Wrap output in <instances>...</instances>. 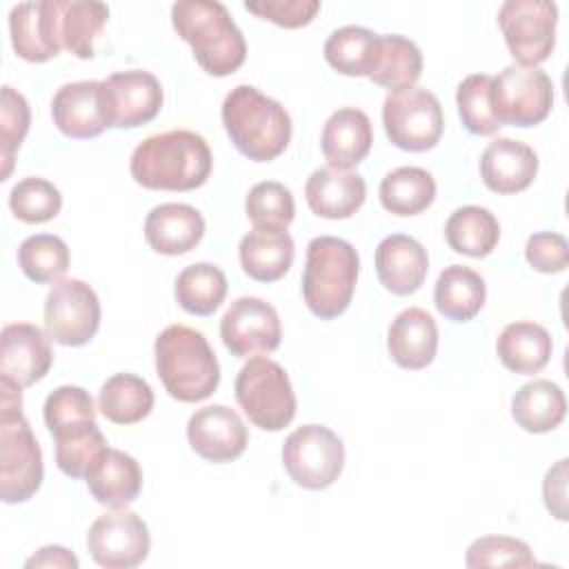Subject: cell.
<instances>
[{
    "mask_svg": "<svg viewBox=\"0 0 569 569\" xmlns=\"http://www.w3.org/2000/svg\"><path fill=\"white\" fill-rule=\"evenodd\" d=\"M465 565L480 567H533L536 558L527 542L509 536H482L467 549Z\"/></svg>",
    "mask_w": 569,
    "mask_h": 569,
    "instance_id": "obj_44",
    "label": "cell"
},
{
    "mask_svg": "<svg viewBox=\"0 0 569 569\" xmlns=\"http://www.w3.org/2000/svg\"><path fill=\"white\" fill-rule=\"evenodd\" d=\"M445 238L456 253L485 258L496 249L500 240V224L489 209L467 204L449 216L445 224Z\"/></svg>",
    "mask_w": 569,
    "mask_h": 569,
    "instance_id": "obj_34",
    "label": "cell"
},
{
    "mask_svg": "<svg viewBox=\"0 0 569 569\" xmlns=\"http://www.w3.org/2000/svg\"><path fill=\"white\" fill-rule=\"evenodd\" d=\"M487 287L480 273L465 264H449L436 280L433 289V305L436 309L453 320L467 322L480 313L485 307Z\"/></svg>",
    "mask_w": 569,
    "mask_h": 569,
    "instance_id": "obj_29",
    "label": "cell"
},
{
    "mask_svg": "<svg viewBox=\"0 0 569 569\" xmlns=\"http://www.w3.org/2000/svg\"><path fill=\"white\" fill-rule=\"evenodd\" d=\"M542 498L549 513L558 520H567V458L558 460L545 476Z\"/></svg>",
    "mask_w": 569,
    "mask_h": 569,
    "instance_id": "obj_48",
    "label": "cell"
},
{
    "mask_svg": "<svg viewBox=\"0 0 569 569\" xmlns=\"http://www.w3.org/2000/svg\"><path fill=\"white\" fill-rule=\"evenodd\" d=\"M204 236L202 213L184 202L153 207L144 220L147 244L162 256H182L198 247Z\"/></svg>",
    "mask_w": 569,
    "mask_h": 569,
    "instance_id": "obj_21",
    "label": "cell"
},
{
    "mask_svg": "<svg viewBox=\"0 0 569 569\" xmlns=\"http://www.w3.org/2000/svg\"><path fill=\"white\" fill-rule=\"evenodd\" d=\"M171 24L209 76L224 78L242 67L244 36L222 2L178 0L171 7Z\"/></svg>",
    "mask_w": 569,
    "mask_h": 569,
    "instance_id": "obj_2",
    "label": "cell"
},
{
    "mask_svg": "<svg viewBox=\"0 0 569 569\" xmlns=\"http://www.w3.org/2000/svg\"><path fill=\"white\" fill-rule=\"evenodd\" d=\"M551 336L549 331L538 325V322H529V320H518V322H509L496 342V351L500 362L513 371V373H538L540 369L547 367L549 358H551Z\"/></svg>",
    "mask_w": 569,
    "mask_h": 569,
    "instance_id": "obj_28",
    "label": "cell"
},
{
    "mask_svg": "<svg viewBox=\"0 0 569 569\" xmlns=\"http://www.w3.org/2000/svg\"><path fill=\"white\" fill-rule=\"evenodd\" d=\"M373 142L371 120L365 111L356 107H342L329 116L322 127L320 149L331 169L347 171L360 164Z\"/></svg>",
    "mask_w": 569,
    "mask_h": 569,
    "instance_id": "obj_22",
    "label": "cell"
},
{
    "mask_svg": "<svg viewBox=\"0 0 569 569\" xmlns=\"http://www.w3.org/2000/svg\"><path fill=\"white\" fill-rule=\"evenodd\" d=\"M489 102L500 127H533L551 113L553 82L538 67L509 64L491 78Z\"/></svg>",
    "mask_w": 569,
    "mask_h": 569,
    "instance_id": "obj_8",
    "label": "cell"
},
{
    "mask_svg": "<svg viewBox=\"0 0 569 569\" xmlns=\"http://www.w3.org/2000/svg\"><path fill=\"white\" fill-rule=\"evenodd\" d=\"M429 271L427 249L411 236L391 233L376 247V273L380 284L396 293H416Z\"/></svg>",
    "mask_w": 569,
    "mask_h": 569,
    "instance_id": "obj_20",
    "label": "cell"
},
{
    "mask_svg": "<svg viewBox=\"0 0 569 569\" xmlns=\"http://www.w3.org/2000/svg\"><path fill=\"white\" fill-rule=\"evenodd\" d=\"M153 356L158 378L171 398L200 402L218 389L220 365L200 331L184 325H169L158 333Z\"/></svg>",
    "mask_w": 569,
    "mask_h": 569,
    "instance_id": "obj_4",
    "label": "cell"
},
{
    "mask_svg": "<svg viewBox=\"0 0 569 569\" xmlns=\"http://www.w3.org/2000/svg\"><path fill=\"white\" fill-rule=\"evenodd\" d=\"M49 336L31 322L4 325L0 333V376L31 387L42 380L53 362Z\"/></svg>",
    "mask_w": 569,
    "mask_h": 569,
    "instance_id": "obj_17",
    "label": "cell"
},
{
    "mask_svg": "<svg viewBox=\"0 0 569 569\" xmlns=\"http://www.w3.org/2000/svg\"><path fill=\"white\" fill-rule=\"evenodd\" d=\"M27 569H33V567H60V569H78V558L60 547V545H47L42 547L38 553H33L27 562H24Z\"/></svg>",
    "mask_w": 569,
    "mask_h": 569,
    "instance_id": "obj_49",
    "label": "cell"
},
{
    "mask_svg": "<svg viewBox=\"0 0 569 569\" xmlns=\"http://www.w3.org/2000/svg\"><path fill=\"white\" fill-rule=\"evenodd\" d=\"M360 258L353 244L336 236H318L307 244V262L302 271V296L313 316L333 320L347 311Z\"/></svg>",
    "mask_w": 569,
    "mask_h": 569,
    "instance_id": "obj_6",
    "label": "cell"
},
{
    "mask_svg": "<svg viewBox=\"0 0 569 569\" xmlns=\"http://www.w3.org/2000/svg\"><path fill=\"white\" fill-rule=\"evenodd\" d=\"M558 7L547 0H507L498 9V27L520 67L542 64L556 44Z\"/></svg>",
    "mask_w": 569,
    "mask_h": 569,
    "instance_id": "obj_11",
    "label": "cell"
},
{
    "mask_svg": "<svg viewBox=\"0 0 569 569\" xmlns=\"http://www.w3.org/2000/svg\"><path fill=\"white\" fill-rule=\"evenodd\" d=\"M378 33L365 27L347 24L336 29L325 42V60L342 76H367L373 67Z\"/></svg>",
    "mask_w": 569,
    "mask_h": 569,
    "instance_id": "obj_38",
    "label": "cell"
},
{
    "mask_svg": "<svg viewBox=\"0 0 569 569\" xmlns=\"http://www.w3.org/2000/svg\"><path fill=\"white\" fill-rule=\"evenodd\" d=\"M11 47L27 62H47L62 51L58 0L22 2L9 13Z\"/></svg>",
    "mask_w": 569,
    "mask_h": 569,
    "instance_id": "obj_18",
    "label": "cell"
},
{
    "mask_svg": "<svg viewBox=\"0 0 569 569\" xmlns=\"http://www.w3.org/2000/svg\"><path fill=\"white\" fill-rule=\"evenodd\" d=\"M109 20V7L91 0H58L62 49L89 60L96 56L93 40Z\"/></svg>",
    "mask_w": 569,
    "mask_h": 569,
    "instance_id": "obj_35",
    "label": "cell"
},
{
    "mask_svg": "<svg viewBox=\"0 0 569 569\" xmlns=\"http://www.w3.org/2000/svg\"><path fill=\"white\" fill-rule=\"evenodd\" d=\"M9 209L27 224H42L60 213L62 196L58 187L44 178H22L9 193Z\"/></svg>",
    "mask_w": 569,
    "mask_h": 569,
    "instance_id": "obj_41",
    "label": "cell"
},
{
    "mask_svg": "<svg viewBox=\"0 0 569 569\" xmlns=\"http://www.w3.org/2000/svg\"><path fill=\"white\" fill-rule=\"evenodd\" d=\"M387 349L398 367L409 371L425 369L438 351L436 320L420 307L400 311L387 331Z\"/></svg>",
    "mask_w": 569,
    "mask_h": 569,
    "instance_id": "obj_26",
    "label": "cell"
},
{
    "mask_svg": "<svg viewBox=\"0 0 569 569\" xmlns=\"http://www.w3.org/2000/svg\"><path fill=\"white\" fill-rule=\"evenodd\" d=\"M0 498L7 505H18L42 485V451L22 416V387L0 376Z\"/></svg>",
    "mask_w": 569,
    "mask_h": 569,
    "instance_id": "obj_5",
    "label": "cell"
},
{
    "mask_svg": "<svg viewBox=\"0 0 569 569\" xmlns=\"http://www.w3.org/2000/svg\"><path fill=\"white\" fill-rule=\"evenodd\" d=\"M51 116L60 133L67 138L89 140L100 136L107 129L100 102V82L80 80L62 84L53 96Z\"/></svg>",
    "mask_w": 569,
    "mask_h": 569,
    "instance_id": "obj_23",
    "label": "cell"
},
{
    "mask_svg": "<svg viewBox=\"0 0 569 569\" xmlns=\"http://www.w3.org/2000/svg\"><path fill=\"white\" fill-rule=\"evenodd\" d=\"M84 480L96 502L109 509H127L142 489V469L133 456L107 447Z\"/></svg>",
    "mask_w": 569,
    "mask_h": 569,
    "instance_id": "obj_25",
    "label": "cell"
},
{
    "mask_svg": "<svg viewBox=\"0 0 569 569\" xmlns=\"http://www.w3.org/2000/svg\"><path fill=\"white\" fill-rule=\"evenodd\" d=\"M293 238L287 229H253L242 236L238 256L242 271L256 282H276L293 264Z\"/></svg>",
    "mask_w": 569,
    "mask_h": 569,
    "instance_id": "obj_27",
    "label": "cell"
},
{
    "mask_svg": "<svg viewBox=\"0 0 569 569\" xmlns=\"http://www.w3.org/2000/svg\"><path fill=\"white\" fill-rule=\"evenodd\" d=\"M87 549L104 569H133L149 556V527L138 513L113 509L93 520L87 533Z\"/></svg>",
    "mask_w": 569,
    "mask_h": 569,
    "instance_id": "obj_14",
    "label": "cell"
},
{
    "mask_svg": "<svg viewBox=\"0 0 569 569\" xmlns=\"http://www.w3.org/2000/svg\"><path fill=\"white\" fill-rule=\"evenodd\" d=\"M100 327V300L96 291L78 280H58L44 300V331L62 347L87 345Z\"/></svg>",
    "mask_w": 569,
    "mask_h": 569,
    "instance_id": "obj_12",
    "label": "cell"
},
{
    "mask_svg": "<svg viewBox=\"0 0 569 569\" xmlns=\"http://www.w3.org/2000/svg\"><path fill=\"white\" fill-rule=\"evenodd\" d=\"M18 267L36 284L58 282L69 269V247L51 233L29 236L18 247Z\"/></svg>",
    "mask_w": 569,
    "mask_h": 569,
    "instance_id": "obj_39",
    "label": "cell"
},
{
    "mask_svg": "<svg viewBox=\"0 0 569 569\" xmlns=\"http://www.w3.org/2000/svg\"><path fill=\"white\" fill-rule=\"evenodd\" d=\"M436 180L427 169L398 167L380 182V202L393 216H418L431 207Z\"/></svg>",
    "mask_w": 569,
    "mask_h": 569,
    "instance_id": "obj_36",
    "label": "cell"
},
{
    "mask_svg": "<svg viewBox=\"0 0 569 569\" xmlns=\"http://www.w3.org/2000/svg\"><path fill=\"white\" fill-rule=\"evenodd\" d=\"M244 211L256 229H287L296 216V202L282 182L262 180L249 189Z\"/></svg>",
    "mask_w": 569,
    "mask_h": 569,
    "instance_id": "obj_40",
    "label": "cell"
},
{
    "mask_svg": "<svg viewBox=\"0 0 569 569\" xmlns=\"http://www.w3.org/2000/svg\"><path fill=\"white\" fill-rule=\"evenodd\" d=\"M236 400L251 425L280 431L296 416V393L287 371L269 358H249L236 378Z\"/></svg>",
    "mask_w": 569,
    "mask_h": 569,
    "instance_id": "obj_7",
    "label": "cell"
},
{
    "mask_svg": "<svg viewBox=\"0 0 569 569\" xmlns=\"http://www.w3.org/2000/svg\"><path fill=\"white\" fill-rule=\"evenodd\" d=\"M249 13L264 18L284 29H300L313 20L320 11L318 0H260V2H244Z\"/></svg>",
    "mask_w": 569,
    "mask_h": 569,
    "instance_id": "obj_46",
    "label": "cell"
},
{
    "mask_svg": "<svg viewBox=\"0 0 569 569\" xmlns=\"http://www.w3.org/2000/svg\"><path fill=\"white\" fill-rule=\"evenodd\" d=\"M187 440L200 458L231 462L247 449L249 433L238 411L224 405H209L189 418Z\"/></svg>",
    "mask_w": 569,
    "mask_h": 569,
    "instance_id": "obj_16",
    "label": "cell"
},
{
    "mask_svg": "<svg viewBox=\"0 0 569 569\" xmlns=\"http://www.w3.org/2000/svg\"><path fill=\"white\" fill-rule=\"evenodd\" d=\"M282 465L289 478L309 491L331 487L345 467V445L325 425H302L282 445Z\"/></svg>",
    "mask_w": 569,
    "mask_h": 569,
    "instance_id": "obj_9",
    "label": "cell"
},
{
    "mask_svg": "<svg viewBox=\"0 0 569 569\" xmlns=\"http://www.w3.org/2000/svg\"><path fill=\"white\" fill-rule=\"evenodd\" d=\"M220 116L233 147L253 162L276 160L291 140L287 109L251 84L233 87Z\"/></svg>",
    "mask_w": 569,
    "mask_h": 569,
    "instance_id": "obj_3",
    "label": "cell"
},
{
    "mask_svg": "<svg viewBox=\"0 0 569 569\" xmlns=\"http://www.w3.org/2000/svg\"><path fill=\"white\" fill-rule=\"evenodd\" d=\"M31 124V111L27 98L13 87H2L0 98V160H2V180L9 178L16 151L20 149Z\"/></svg>",
    "mask_w": 569,
    "mask_h": 569,
    "instance_id": "obj_43",
    "label": "cell"
},
{
    "mask_svg": "<svg viewBox=\"0 0 569 569\" xmlns=\"http://www.w3.org/2000/svg\"><path fill=\"white\" fill-rule=\"evenodd\" d=\"M385 133L402 151L420 153L440 142L445 118L440 100L420 87L391 91L382 104Z\"/></svg>",
    "mask_w": 569,
    "mask_h": 569,
    "instance_id": "obj_10",
    "label": "cell"
},
{
    "mask_svg": "<svg viewBox=\"0 0 569 569\" xmlns=\"http://www.w3.org/2000/svg\"><path fill=\"white\" fill-rule=\"evenodd\" d=\"M49 433L56 440V465L69 478H84L107 449V440L91 418L60 425Z\"/></svg>",
    "mask_w": 569,
    "mask_h": 569,
    "instance_id": "obj_32",
    "label": "cell"
},
{
    "mask_svg": "<svg viewBox=\"0 0 569 569\" xmlns=\"http://www.w3.org/2000/svg\"><path fill=\"white\" fill-rule=\"evenodd\" d=\"M525 258L540 273H560L569 264V242L553 231L533 233L525 244Z\"/></svg>",
    "mask_w": 569,
    "mask_h": 569,
    "instance_id": "obj_47",
    "label": "cell"
},
{
    "mask_svg": "<svg viewBox=\"0 0 569 569\" xmlns=\"http://www.w3.org/2000/svg\"><path fill=\"white\" fill-rule=\"evenodd\" d=\"M489 89H491V76L487 73H471L458 84V91H456L458 113L465 129L473 136H491L500 129L491 111Z\"/></svg>",
    "mask_w": 569,
    "mask_h": 569,
    "instance_id": "obj_42",
    "label": "cell"
},
{
    "mask_svg": "<svg viewBox=\"0 0 569 569\" xmlns=\"http://www.w3.org/2000/svg\"><path fill=\"white\" fill-rule=\"evenodd\" d=\"M87 418L96 420V407L91 393L82 387L62 385L53 389L44 400V425L49 431L60 425Z\"/></svg>",
    "mask_w": 569,
    "mask_h": 569,
    "instance_id": "obj_45",
    "label": "cell"
},
{
    "mask_svg": "<svg viewBox=\"0 0 569 569\" xmlns=\"http://www.w3.org/2000/svg\"><path fill=\"white\" fill-rule=\"evenodd\" d=\"M173 293L187 313L211 316L227 296V276L211 262H196L178 273Z\"/></svg>",
    "mask_w": 569,
    "mask_h": 569,
    "instance_id": "obj_37",
    "label": "cell"
},
{
    "mask_svg": "<svg viewBox=\"0 0 569 569\" xmlns=\"http://www.w3.org/2000/svg\"><path fill=\"white\" fill-rule=\"evenodd\" d=\"M98 409L113 425H136L151 413L153 391L136 373H116L100 387Z\"/></svg>",
    "mask_w": 569,
    "mask_h": 569,
    "instance_id": "obj_33",
    "label": "cell"
},
{
    "mask_svg": "<svg viewBox=\"0 0 569 569\" xmlns=\"http://www.w3.org/2000/svg\"><path fill=\"white\" fill-rule=\"evenodd\" d=\"M420 73H422V53L416 47V42L398 33L378 36L373 67L369 73L371 82L389 89L391 93V91H402L413 87Z\"/></svg>",
    "mask_w": 569,
    "mask_h": 569,
    "instance_id": "obj_30",
    "label": "cell"
},
{
    "mask_svg": "<svg viewBox=\"0 0 569 569\" xmlns=\"http://www.w3.org/2000/svg\"><path fill=\"white\" fill-rule=\"evenodd\" d=\"M220 338L236 358H258L273 353L282 340L278 311L251 296L231 302L220 320Z\"/></svg>",
    "mask_w": 569,
    "mask_h": 569,
    "instance_id": "obj_15",
    "label": "cell"
},
{
    "mask_svg": "<svg viewBox=\"0 0 569 569\" xmlns=\"http://www.w3.org/2000/svg\"><path fill=\"white\" fill-rule=\"evenodd\" d=\"M538 173L536 151L511 138H496L480 156V178L493 193L525 191Z\"/></svg>",
    "mask_w": 569,
    "mask_h": 569,
    "instance_id": "obj_19",
    "label": "cell"
},
{
    "mask_svg": "<svg viewBox=\"0 0 569 569\" xmlns=\"http://www.w3.org/2000/svg\"><path fill=\"white\" fill-rule=\"evenodd\" d=\"M305 198L318 218L345 220L362 207L367 198V184L365 178L353 171L322 167L309 176L305 184Z\"/></svg>",
    "mask_w": 569,
    "mask_h": 569,
    "instance_id": "obj_24",
    "label": "cell"
},
{
    "mask_svg": "<svg viewBox=\"0 0 569 569\" xmlns=\"http://www.w3.org/2000/svg\"><path fill=\"white\" fill-rule=\"evenodd\" d=\"M565 393L551 380L527 382L511 398V416L529 433L553 431L565 420Z\"/></svg>",
    "mask_w": 569,
    "mask_h": 569,
    "instance_id": "obj_31",
    "label": "cell"
},
{
    "mask_svg": "<svg viewBox=\"0 0 569 569\" xmlns=\"http://www.w3.org/2000/svg\"><path fill=\"white\" fill-rule=\"evenodd\" d=\"M207 140L189 129H171L144 138L131 153V178L153 191H191L211 173Z\"/></svg>",
    "mask_w": 569,
    "mask_h": 569,
    "instance_id": "obj_1",
    "label": "cell"
},
{
    "mask_svg": "<svg viewBox=\"0 0 569 569\" xmlns=\"http://www.w3.org/2000/svg\"><path fill=\"white\" fill-rule=\"evenodd\" d=\"M160 80L142 69L116 71L100 82L104 122L111 129H133L151 122L162 107Z\"/></svg>",
    "mask_w": 569,
    "mask_h": 569,
    "instance_id": "obj_13",
    "label": "cell"
}]
</instances>
